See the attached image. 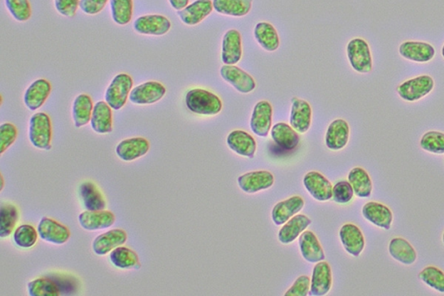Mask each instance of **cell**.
Masks as SVG:
<instances>
[{
  "instance_id": "681fc988",
  "label": "cell",
  "mask_w": 444,
  "mask_h": 296,
  "mask_svg": "<svg viewBox=\"0 0 444 296\" xmlns=\"http://www.w3.org/2000/svg\"><path fill=\"white\" fill-rule=\"evenodd\" d=\"M109 0H80L79 8L88 15H96L101 13Z\"/></svg>"
},
{
  "instance_id": "ba28073f",
  "label": "cell",
  "mask_w": 444,
  "mask_h": 296,
  "mask_svg": "<svg viewBox=\"0 0 444 296\" xmlns=\"http://www.w3.org/2000/svg\"><path fill=\"white\" fill-rule=\"evenodd\" d=\"M221 76L240 93L248 94L256 88V83L251 75L240 67L225 65L221 68Z\"/></svg>"
},
{
  "instance_id": "2e32d148",
  "label": "cell",
  "mask_w": 444,
  "mask_h": 296,
  "mask_svg": "<svg viewBox=\"0 0 444 296\" xmlns=\"http://www.w3.org/2000/svg\"><path fill=\"white\" fill-rule=\"evenodd\" d=\"M213 10L211 0H196L184 9L178 11V16L185 25L194 26L204 21Z\"/></svg>"
},
{
  "instance_id": "c3c4849f",
  "label": "cell",
  "mask_w": 444,
  "mask_h": 296,
  "mask_svg": "<svg viewBox=\"0 0 444 296\" xmlns=\"http://www.w3.org/2000/svg\"><path fill=\"white\" fill-rule=\"evenodd\" d=\"M80 0H54L56 10L59 14L67 18L76 15Z\"/></svg>"
},
{
  "instance_id": "8d00e7d4",
  "label": "cell",
  "mask_w": 444,
  "mask_h": 296,
  "mask_svg": "<svg viewBox=\"0 0 444 296\" xmlns=\"http://www.w3.org/2000/svg\"><path fill=\"white\" fill-rule=\"evenodd\" d=\"M19 219L18 208L11 204L3 203L0 206V238H9Z\"/></svg>"
},
{
  "instance_id": "7c38bea8",
  "label": "cell",
  "mask_w": 444,
  "mask_h": 296,
  "mask_svg": "<svg viewBox=\"0 0 444 296\" xmlns=\"http://www.w3.org/2000/svg\"><path fill=\"white\" fill-rule=\"evenodd\" d=\"M304 185L313 199L319 202H326L332 197L333 187L330 181L319 172H308L304 177Z\"/></svg>"
},
{
  "instance_id": "7402d4cb",
  "label": "cell",
  "mask_w": 444,
  "mask_h": 296,
  "mask_svg": "<svg viewBox=\"0 0 444 296\" xmlns=\"http://www.w3.org/2000/svg\"><path fill=\"white\" fill-rule=\"evenodd\" d=\"M228 147L238 155L253 159L255 155L257 144L255 138L244 130H233L227 138Z\"/></svg>"
},
{
  "instance_id": "ffe728a7",
  "label": "cell",
  "mask_w": 444,
  "mask_h": 296,
  "mask_svg": "<svg viewBox=\"0 0 444 296\" xmlns=\"http://www.w3.org/2000/svg\"><path fill=\"white\" fill-rule=\"evenodd\" d=\"M290 125L297 132H307L312 124V108L309 102L300 98H292Z\"/></svg>"
},
{
  "instance_id": "d6986e66",
  "label": "cell",
  "mask_w": 444,
  "mask_h": 296,
  "mask_svg": "<svg viewBox=\"0 0 444 296\" xmlns=\"http://www.w3.org/2000/svg\"><path fill=\"white\" fill-rule=\"evenodd\" d=\"M128 239V236L125 231L120 228H115L98 236L94 240L92 248L95 254L97 255H105L110 253L119 246L124 245Z\"/></svg>"
},
{
  "instance_id": "ee69618b",
  "label": "cell",
  "mask_w": 444,
  "mask_h": 296,
  "mask_svg": "<svg viewBox=\"0 0 444 296\" xmlns=\"http://www.w3.org/2000/svg\"><path fill=\"white\" fill-rule=\"evenodd\" d=\"M424 151L442 155L444 154V133L439 132H429L422 137L420 142Z\"/></svg>"
},
{
  "instance_id": "52a82bcc",
  "label": "cell",
  "mask_w": 444,
  "mask_h": 296,
  "mask_svg": "<svg viewBox=\"0 0 444 296\" xmlns=\"http://www.w3.org/2000/svg\"><path fill=\"white\" fill-rule=\"evenodd\" d=\"M433 88L434 81L431 77L420 76L399 85L398 92L403 100L414 102L427 96Z\"/></svg>"
},
{
  "instance_id": "f1b7e54d",
  "label": "cell",
  "mask_w": 444,
  "mask_h": 296,
  "mask_svg": "<svg viewBox=\"0 0 444 296\" xmlns=\"http://www.w3.org/2000/svg\"><path fill=\"white\" fill-rule=\"evenodd\" d=\"M79 194L87 211H102L106 208L104 196L92 181L83 183L79 187Z\"/></svg>"
},
{
  "instance_id": "e0dca14e",
  "label": "cell",
  "mask_w": 444,
  "mask_h": 296,
  "mask_svg": "<svg viewBox=\"0 0 444 296\" xmlns=\"http://www.w3.org/2000/svg\"><path fill=\"white\" fill-rule=\"evenodd\" d=\"M51 92V85L49 81L39 78L28 87L23 96V102L26 107L35 112L41 108L46 101L48 100Z\"/></svg>"
},
{
  "instance_id": "8fae6325",
  "label": "cell",
  "mask_w": 444,
  "mask_h": 296,
  "mask_svg": "<svg viewBox=\"0 0 444 296\" xmlns=\"http://www.w3.org/2000/svg\"><path fill=\"white\" fill-rule=\"evenodd\" d=\"M243 57V41L239 31H227L222 41L221 60L225 65H233Z\"/></svg>"
},
{
  "instance_id": "e575fe53",
  "label": "cell",
  "mask_w": 444,
  "mask_h": 296,
  "mask_svg": "<svg viewBox=\"0 0 444 296\" xmlns=\"http://www.w3.org/2000/svg\"><path fill=\"white\" fill-rule=\"evenodd\" d=\"M388 252L392 258L406 265H411L418 258L414 248L411 245L410 243L400 238L391 240Z\"/></svg>"
},
{
  "instance_id": "74e56055",
  "label": "cell",
  "mask_w": 444,
  "mask_h": 296,
  "mask_svg": "<svg viewBox=\"0 0 444 296\" xmlns=\"http://www.w3.org/2000/svg\"><path fill=\"white\" fill-rule=\"evenodd\" d=\"M110 259L115 267L128 270V268H140L138 255L129 248L119 246L110 252Z\"/></svg>"
},
{
  "instance_id": "8992f818",
  "label": "cell",
  "mask_w": 444,
  "mask_h": 296,
  "mask_svg": "<svg viewBox=\"0 0 444 296\" xmlns=\"http://www.w3.org/2000/svg\"><path fill=\"white\" fill-rule=\"evenodd\" d=\"M134 29L139 34L162 36L171 29V22L164 15H144L134 21Z\"/></svg>"
},
{
  "instance_id": "816d5d0a",
  "label": "cell",
  "mask_w": 444,
  "mask_h": 296,
  "mask_svg": "<svg viewBox=\"0 0 444 296\" xmlns=\"http://www.w3.org/2000/svg\"><path fill=\"white\" fill-rule=\"evenodd\" d=\"M442 54H443V58H444V46H443V47Z\"/></svg>"
},
{
  "instance_id": "ab89813d",
  "label": "cell",
  "mask_w": 444,
  "mask_h": 296,
  "mask_svg": "<svg viewBox=\"0 0 444 296\" xmlns=\"http://www.w3.org/2000/svg\"><path fill=\"white\" fill-rule=\"evenodd\" d=\"M28 292L31 296H58L60 295L57 283L53 280L38 278L28 284Z\"/></svg>"
},
{
  "instance_id": "484cf974",
  "label": "cell",
  "mask_w": 444,
  "mask_h": 296,
  "mask_svg": "<svg viewBox=\"0 0 444 296\" xmlns=\"http://www.w3.org/2000/svg\"><path fill=\"white\" fill-rule=\"evenodd\" d=\"M91 128L97 134H108L113 130V114L110 106L105 101L94 105L90 120Z\"/></svg>"
},
{
  "instance_id": "4fadbf2b",
  "label": "cell",
  "mask_w": 444,
  "mask_h": 296,
  "mask_svg": "<svg viewBox=\"0 0 444 296\" xmlns=\"http://www.w3.org/2000/svg\"><path fill=\"white\" fill-rule=\"evenodd\" d=\"M275 184V176L267 171H253L240 176L238 184L244 192L256 193L271 188Z\"/></svg>"
},
{
  "instance_id": "f35d334b",
  "label": "cell",
  "mask_w": 444,
  "mask_h": 296,
  "mask_svg": "<svg viewBox=\"0 0 444 296\" xmlns=\"http://www.w3.org/2000/svg\"><path fill=\"white\" fill-rule=\"evenodd\" d=\"M111 15L115 23L126 26L132 21L133 0H110Z\"/></svg>"
},
{
  "instance_id": "9a60e30c",
  "label": "cell",
  "mask_w": 444,
  "mask_h": 296,
  "mask_svg": "<svg viewBox=\"0 0 444 296\" xmlns=\"http://www.w3.org/2000/svg\"><path fill=\"white\" fill-rule=\"evenodd\" d=\"M149 141L144 137H133L122 140L116 148L119 159L125 162H132L140 159L149 152Z\"/></svg>"
},
{
  "instance_id": "7bdbcfd3",
  "label": "cell",
  "mask_w": 444,
  "mask_h": 296,
  "mask_svg": "<svg viewBox=\"0 0 444 296\" xmlns=\"http://www.w3.org/2000/svg\"><path fill=\"white\" fill-rule=\"evenodd\" d=\"M7 10L18 22H26L31 17L29 0H5Z\"/></svg>"
},
{
  "instance_id": "f907efd6",
  "label": "cell",
  "mask_w": 444,
  "mask_h": 296,
  "mask_svg": "<svg viewBox=\"0 0 444 296\" xmlns=\"http://www.w3.org/2000/svg\"><path fill=\"white\" fill-rule=\"evenodd\" d=\"M174 10L181 11L189 6V0H169Z\"/></svg>"
},
{
  "instance_id": "277c9868",
  "label": "cell",
  "mask_w": 444,
  "mask_h": 296,
  "mask_svg": "<svg viewBox=\"0 0 444 296\" xmlns=\"http://www.w3.org/2000/svg\"><path fill=\"white\" fill-rule=\"evenodd\" d=\"M349 62L356 72L369 73L372 70V58L370 47L362 38H354L347 46Z\"/></svg>"
},
{
  "instance_id": "30bf717a",
  "label": "cell",
  "mask_w": 444,
  "mask_h": 296,
  "mask_svg": "<svg viewBox=\"0 0 444 296\" xmlns=\"http://www.w3.org/2000/svg\"><path fill=\"white\" fill-rule=\"evenodd\" d=\"M273 107L270 102L263 100L258 102L253 109L250 127L255 135L268 137L272 128Z\"/></svg>"
},
{
  "instance_id": "9c48e42d",
  "label": "cell",
  "mask_w": 444,
  "mask_h": 296,
  "mask_svg": "<svg viewBox=\"0 0 444 296\" xmlns=\"http://www.w3.org/2000/svg\"><path fill=\"white\" fill-rule=\"evenodd\" d=\"M41 238L57 245L68 242L70 238L69 228L49 217H43L38 226Z\"/></svg>"
},
{
  "instance_id": "ac0fdd59",
  "label": "cell",
  "mask_w": 444,
  "mask_h": 296,
  "mask_svg": "<svg viewBox=\"0 0 444 296\" xmlns=\"http://www.w3.org/2000/svg\"><path fill=\"white\" fill-rule=\"evenodd\" d=\"M339 236L344 250L349 254L358 258L362 253L366 245V240H364L362 231L358 226L352 223L344 224L340 228Z\"/></svg>"
},
{
  "instance_id": "f6af8a7d",
  "label": "cell",
  "mask_w": 444,
  "mask_h": 296,
  "mask_svg": "<svg viewBox=\"0 0 444 296\" xmlns=\"http://www.w3.org/2000/svg\"><path fill=\"white\" fill-rule=\"evenodd\" d=\"M354 191L350 181H340L332 189V197L334 202L339 204H346L354 199Z\"/></svg>"
},
{
  "instance_id": "6da1fadb",
  "label": "cell",
  "mask_w": 444,
  "mask_h": 296,
  "mask_svg": "<svg viewBox=\"0 0 444 296\" xmlns=\"http://www.w3.org/2000/svg\"><path fill=\"white\" fill-rule=\"evenodd\" d=\"M186 105L190 112L201 116H216L222 110L221 98L204 89H193L186 94Z\"/></svg>"
},
{
  "instance_id": "83f0119b",
  "label": "cell",
  "mask_w": 444,
  "mask_h": 296,
  "mask_svg": "<svg viewBox=\"0 0 444 296\" xmlns=\"http://www.w3.org/2000/svg\"><path fill=\"white\" fill-rule=\"evenodd\" d=\"M300 247L304 259L309 263H317L326 258L322 246L312 231L302 233L300 238Z\"/></svg>"
},
{
  "instance_id": "4316f807",
  "label": "cell",
  "mask_w": 444,
  "mask_h": 296,
  "mask_svg": "<svg viewBox=\"0 0 444 296\" xmlns=\"http://www.w3.org/2000/svg\"><path fill=\"white\" fill-rule=\"evenodd\" d=\"M399 53L408 60L426 63L435 56L434 47L423 42H406L400 46Z\"/></svg>"
},
{
  "instance_id": "d590c367",
  "label": "cell",
  "mask_w": 444,
  "mask_h": 296,
  "mask_svg": "<svg viewBox=\"0 0 444 296\" xmlns=\"http://www.w3.org/2000/svg\"><path fill=\"white\" fill-rule=\"evenodd\" d=\"M348 180L354 188V194L360 199L370 197L372 192V181L370 176L364 169L356 167L349 173Z\"/></svg>"
},
{
  "instance_id": "44dd1931",
  "label": "cell",
  "mask_w": 444,
  "mask_h": 296,
  "mask_svg": "<svg viewBox=\"0 0 444 296\" xmlns=\"http://www.w3.org/2000/svg\"><path fill=\"white\" fill-rule=\"evenodd\" d=\"M332 275L330 265L321 260L313 268L311 280V295L323 296L328 294L332 289Z\"/></svg>"
},
{
  "instance_id": "5b68a950",
  "label": "cell",
  "mask_w": 444,
  "mask_h": 296,
  "mask_svg": "<svg viewBox=\"0 0 444 296\" xmlns=\"http://www.w3.org/2000/svg\"><path fill=\"white\" fill-rule=\"evenodd\" d=\"M165 94L164 85L157 81H149L134 87L130 94L129 100L134 105H153L162 100Z\"/></svg>"
},
{
  "instance_id": "60d3db41",
  "label": "cell",
  "mask_w": 444,
  "mask_h": 296,
  "mask_svg": "<svg viewBox=\"0 0 444 296\" xmlns=\"http://www.w3.org/2000/svg\"><path fill=\"white\" fill-rule=\"evenodd\" d=\"M38 232L30 224H23L16 228L14 234V240L16 245L22 248H33L37 243Z\"/></svg>"
},
{
  "instance_id": "7a4b0ae2",
  "label": "cell",
  "mask_w": 444,
  "mask_h": 296,
  "mask_svg": "<svg viewBox=\"0 0 444 296\" xmlns=\"http://www.w3.org/2000/svg\"><path fill=\"white\" fill-rule=\"evenodd\" d=\"M29 138L35 148L49 151L51 149L53 127L48 115L45 112L35 113L31 117Z\"/></svg>"
},
{
  "instance_id": "4dcf8cb0",
  "label": "cell",
  "mask_w": 444,
  "mask_h": 296,
  "mask_svg": "<svg viewBox=\"0 0 444 296\" xmlns=\"http://www.w3.org/2000/svg\"><path fill=\"white\" fill-rule=\"evenodd\" d=\"M312 223L311 219L305 215H298L292 217L285 223L279 232V240L281 243L289 244L298 238L300 234L307 230Z\"/></svg>"
},
{
  "instance_id": "5bb4252c",
  "label": "cell",
  "mask_w": 444,
  "mask_h": 296,
  "mask_svg": "<svg viewBox=\"0 0 444 296\" xmlns=\"http://www.w3.org/2000/svg\"><path fill=\"white\" fill-rule=\"evenodd\" d=\"M79 223L83 230L97 231L113 226L116 216L109 211H86L78 216Z\"/></svg>"
},
{
  "instance_id": "1f68e13d",
  "label": "cell",
  "mask_w": 444,
  "mask_h": 296,
  "mask_svg": "<svg viewBox=\"0 0 444 296\" xmlns=\"http://www.w3.org/2000/svg\"><path fill=\"white\" fill-rule=\"evenodd\" d=\"M255 38L260 46L265 51H275L280 46L279 34L277 33L275 27L270 23H258L255 31Z\"/></svg>"
},
{
  "instance_id": "b9f144b4",
  "label": "cell",
  "mask_w": 444,
  "mask_h": 296,
  "mask_svg": "<svg viewBox=\"0 0 444 296\" xmlns=\"http://www.w3.org/2000/svg\"><path fill=\"white\" fill-rule=\"evenodd\" d=\"M418 278L427 286L440 293H444V273L440 268L434 266L426 267L420 272Z\"/></svg>"
},
{
  "instance_id": "3957f363",
  "label": "cell",
  "mask_w": 444,
  "mask_h": 296,
  "mask_svg": "<svg viewBox=\"0 0 444 296\" xmlns=\"http://www.w3.org/2000/svg\"><path fill=\"white\" fill-rule=\"evenodd\" d=\"M134 82L132 78L126 73L117 75L107 88L105 100L111 109L121 110L126 105L132 92Z\"/></svg>"
},
{
  "instance_id": "bcb514c9",
  "label": "cell",
  "mask_w": 444,
  "mask_h": 296,
  "mask_svg": "<svg viewBox=\"0 0 444 296\" xmlns=\"http://www.w3.org/2000/svg\"><path fill=\"white\" fill-rule=\"evenodd\" d=\"M18 137V130L13 124L6 123L0 126V154L5 153L14 144Z\"/></svg>"
},
{
  "instance_id": "cb8c5ba5",
  "label": "cell",
  "mask_w": 444,
  "mask_h": 296,
  "mask_svg": "<svg viewBox=\"0 0 444 296\" xmlns=\"http://www.w3.org/2000/svg\"><path fill=\"white\" fill-rule=\"evenodd\" d=\"M350 137V127L346 120H336L329 125L326 144L332 151H340L346 147Z\"/></svg>"
},
{
  "instance_id": "603a6c76",
  "label": "cell",
  "mask_w": 444,
  "mask_h": 296,
  "mask_svg": "<svg viewBox=\"0 0 444 296\" xmlns=\"http://www.w3.org/2000/svg\"><path fill=\"white\" fill-rule=\"evenodd\" d=\"M305 205L304 199L299 196H292L290 199L277 204L272 211V219L277 226L288 222L292 217L302 210Z\"/></svg>"
},
{
  "instance_id": "d4e9b609",
  "label": "cell",
  "mask_w": 444,
  "mask_h": 296,
  "mask_svg": "<svg viewBox=\"0 0 444 296\" xmlns=\"http://www.w3.org/2000/svg\"><path fill=\"white\" fill-rule=\"evenodd\" d=\"M363 216L369 222L384 230H390L393 221L392 212L386 205L370 202L363 207Z\"/></svg>"
},
{
  "instance_id": "7dc6e473",
  "label": "cell",
  "mask_w": 444,
  "mask_h": 296,
  "mask_svg": "<svg viewBox=\"0 0 444 296\" xmlns=\"http://www.w3.org/2000/svg\"><path fill=\"white\" fill-rule=\"evenodd\" d=\"M311 289V280L307 275L300 276L285 293V296H307Z\"/></svg>"
},
{
  "instance_id": "d6a6232c",
  "label": "cell",
  "mask_w": 444,
  "mask_h": 296,
  "mask_svg": "<svg viewBox=\"0 0 444 296\" xmlns=\"http://www.w3.org/2000/svg\"><path fill=\"white\" fill-rule=\"evenodd\" d=\"M94 105L92 100L87 94H80L73 102V117L77 128L88 125L92 116Z\"/></svg>"
},
{
  "instance_id": "f5cc1de1",
  "label": "cell",
  "mask_w": 444,
  "mask_h": 296,
  "mask_svg": "<svg viewBox=\"0 0 444 296\" xmlns=\"http://www.w3.org/2000/svg\"><path fill=\"white\" fill-rule=\"evenodd\" d=\"M443 242L444 243V233H443Z\"/></svg>"
},
{
  "instance_id": "f546056e",
  "label": "cell",
  "mask_w": 444,
  "mask_h": 296,
  "mask_svg": "<svg viewBox=\"0 0 444 296\" xmlns=\"http://www.w3.org/2000/svg\"><path fill=\"white\" fill-rule=\"evenodd\" d=\"M271 136L275 143L285 151H292L300 143V136L298 132L285 123H278L271 130Z\"/></svg>"
},
{
  "instance_id": "836d02e7",
  "label": "cell",
  "mask_w": 444,
  "mask_h": 296,
  "mask_svg": "<svg viewBox=\"0 0 444 296\" xmlns=\"http://www.w3.org/2000/svg\"><path fill=\"white\" fill-rule=\"evenodd\" d=\"M253 0H213V10L218 14L243 17L252 9Z\"/></svg>"
}]
</instances>
